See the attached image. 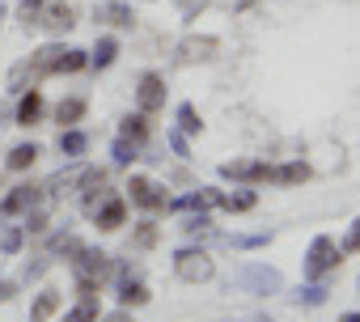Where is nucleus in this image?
Listing matches in <instances>:
<instances>
[{
	"mask_svg": "<svg viewBox=\"0 0 360 322\" xmlns=\"http://www.w3.org/2000/svg\"><path fill=\"white\" fill-rule=\"evenodd\" d=\"M47 267H51V255H43V259H34V263H26V267H22V280L30 284V280H39V276L47 271Z\"/></svg>",
	"mask_w": 360,
	"mask_h": 322,
	"instance_id": "obj_37",
	"label": "nucleus"
},
{
	"mask_svg": "<svg viewBox=\"0 0 360 322\" xmlns=\"http://www.w3.org/2000/svg\"><path fill=\"white\" fill-rule=\"evenodd\" d=\"M119 136H123V140H131V144H144V140L153 136V123H148V115H144V110H131V115H123V123H119Z\"/></svg>",
	"mask_w": 360,
	"mask_h": 322,
	"instance_id": "obj_21",
	"label": "nucleus"
},
{
	"mask_svg": "<svg viewBox=\"0 0 360 322\" xmlns=\"http://www.w3.org/2000/svg\"><path fill=\"white\" fill-rule=\"evenodd\" d=\"M127 200H131L136 208H144L148 217L165 212V204H169L165 187H161L157 179H148V174H131V179H127Z\"/></svg>",
	"mask_w": 360,
	"mask_h": 322,
	"instance_id": "obj_6",
	"label": "nucleus"
},
{
	"mask_svg": "<svg viewBox=\"0 0 360 322\" xmlns=\"http://www.w3.org/2000/svg\"><path fill=\"white\" fill-rule=\"evenodd\" d=\"M217 51H221V39H217V34H187L183 43H178V56H183L187 64H195V60H217Z\"/></svg>",
	"mask_w": 360,
	"mask_h": 322,
	"instance_id": "obj_14",
	"label": "nucleus"
},
{
	"mask_svg": "<svg viewBox=\"0 0 360 322\" xmlns=\"http://www.w3.org/2000/svg\"><path fill=\"white\" fill-rule=\"evenodd\" d=\"M85 110H89V102H85V98H64L51 115H56V123H60V127H77V123L85 119Z\"/></svg>",
	"mask_w": 360,
	"mask_h": 322,
	"instance_id": "obj_27",
	"label": "nucleus"
},
{
	"mask_svg": "<svg viewBox=\"0 0 360 322\" xmlns=\"http://www.w3.org/2000/svg\"><path fill=\"white\" fill-rule=\"evenodd\" d=\"M174 119H178V131H183V136H200V131H204V119H200V110H195L191 102L178 106V110H174Z\"/></svg>",
	"mask_w": 360,
	"mask_h": 322,
	"instance_id": "obj_29",
	"label": "nucleus"
},
{
	"mask_svg": "<svg viewBox=\"0 0 360 322\" xmlns=\"http://www.w3.org/2000/svg\"><path fill=\"white\" fill-rule=\"evenodd\" d=\"M314 179V166H309V161H284V166H276V187H301V183H309Z\"/></svg>",
	"mask_w": 360,
	"mask_h": 322,
	"instance_id": "obj_18",
	"label": "nucleus"
},
{
	"mask_svg": "<svg viewBox=\"0 0 360 322\" xmlns=\"http://www.w3.org/2000/svg\"><path fill=\"white\" fill-rule=\"evenodd\" d=\"M326 297H330L326 280H305V288L292 292V301H297L301 309H318V305H326Z\"/></svg>",
	"mask_w": 360,
	"mask_h": 322,
	"instance_id": "obj_25",
	"label": "nucleus"
},
{
	"mask_svg": "<svg viewBox=\"0 0 360 322\" xmlns=\"http://www.w3.org/2000/svg\"><path fill=\"white\" fill-rule=\"evenodd\" d=\"M221 179L233 183V187H263V183L276 179V166L271 161H225Z\"/></svg>",
	"mask_w": 360,
	"mask_h": 322,
	"instance_id": "obj_7",
	"label": "nucleus"
},
{
	"mask_svg": "<svg viewBox=\"0 0 360 322\" xmlns=\"http://www.w3.org/2000/svg\"><path fill=\"white\" fill-rule=\"evenodd\" d=\"M339 250H343V255H360V217H356V221L347 225V233H343Z\"/></svg>",
	"mask_w": 360,
	"mask_h": 322,
	"instance_id": "obj_36",
	"label": "nucleus"
},
{
	"mask_svg": "<svg viewBox=\"0 0 360 322\" xmlns=\"http://www.w3.org/2000/svg\"><path fill=\"white\" fill-rule=\"evenodd\" d=\"M43 26L56 30V34H64V30L77 26V9L72 5H43Z\"/></svg>",
	"mask_w": 360,
	"mask_h": 322,
	"instance_id": "obj_23",
	"label": "nucleus"
},
{
	"mask_svg": "<svg viewBox=\"0 0 360 322\" xmlns=\"http://www.w3.org/2000/svg\"><path fill=\"white\" fill-rule=\"evenodd\" d=\"M60 309H64V292L60 288H43L34 297V305H30V322H51Z\"/></svg>",
	"mask_w": 360,
	"mask_h": 322,
	"instance_id": "obj_19",
	"label": "nucleus"
},
{
	"mask_svg": "<svg viewBox=\"0 0 360 322\" xmlns=\"http://www.w3.org/2000/svg\"><path fill=\"white\" fill-rule=\"evenodd\" d=\"M174 276L183 284H204L217 276V259L204 246H178L174 250Z\"/></svg>",
	"mask_w": 360,
	"mask_h": 322,
	"instance_id": "obj_3",
	"label": "nucleus"
},
{
	"mask_svg": "<svg viewBox=\"0 0 360 322\" xmlns=\"http://www.w3.org/2000/svg\"><path fill=\"white\" fill-rule=\"evenodd\" d=\"M115 56H119V39H115V34H102V39L94 43V51H89V68L102 72V68L115 64Z\"/></svg>",
	"mask_w": 360,
	"mask_h": 322,
	"instance_id": "obj_26",
	"label": "nucleus"
},
{
	"mask_svg": "<svg viewBox=\"0 0 360 322\" xmlns=\"http://www.w3.org/2000/svg\"><path fill=\"white\" fill-rule=\"evenodd\" d=\"M250 322H276V318H267V314H259V318H250Z\"/></svg>",
	"mask_w": 360,
	"mask_h": 322,
	"instance_id": "obj_40",
	"label": "nucleus"
},
{
	"mask_svg": "<svg viewBox=\"0 0 360 322\" xmlns=\"http://www.w3.org/2000/svg\"><path fill=\"white\" fill-rule=\"evenodd\" d=\"M0 22H5V5H0Z\"/></svg>",
	"mask_w": 360,
	"mask_h": 322,
	"instance_id": "obj_41",
	"label": "nucleus"
},
{
	"mask_svg": "<svg viewBox=\"0 0 360 322\" xmlns=\"http://www.w3.org/2000/svg\"><path fill=\"white\" fill-rule=\"evenodd\" d=\"M77 280H89V284H106L115 276V255H106L102 246H81V255L68 263Z\"/></svg>",
	"mask_w": 360,
	"mask_h": 322,
	"instance_id": "obj_5",
	"label": "nucleus"
},
{
	"mask_svg": "<svg viewBox=\"0 0 360 322\" xmlns=\"http://www.w3.org/2000/svg\"><path fill=\"white\" fill-rule=\"evenodd\" d=\"M115 271H119L115 301H119L123 309H140V305H148V301H153V288L144 284V276H140V263H119V259H115Z\"/></svg>",
	"mask_w": 360,
	"mask_h": 322,
	"instance_id": "obj_4",
	"label": "nucleus"
},
{
	"mask_svg": "<svg viewBox=\"0 0 360 322\" xmlns=\"http://www.w3.org/2000/svg\"><path fill=\"white\" fill-rule=\"evenodd\" d=\"M89 221L98 225V233H119V229L127 225V195L106 191V195L98 200V208L89 212Z\"/></svg>",
	"mask_w": 360,
	"mask_h": 322,
	"instance_id": "obj_9",
	"label": "nucleus"
},
{
	"mask_svg": "<svg viewBox=\"0 0 360 322\" xmlns=\"http://www.w3.org/2000/svg\"><path fill=\"white\" fill-rule=\"evenodd\" d=\"M98 314H102L98 297H77V305H68L60 322H98Z\"/></svg>",
	"mask_w": 360,
	"mask_h": 322,
	"instance_id": "obj_28",
	"label": "nucleus"
},
{
	"mask_svg": "<svg viewBox=\"0 0 360 322\" xmlns=\"http://www.w3.org/2000/svg\"><path fill=\"white\" fill-rule=\"evenodd\" d=\"M217 208H221V212H229V217H242V212H255V208H259V191H255V187H238V191H221V200H217Z\"/></svg>",
	"mask_w": 360,
	"mask_h": 322,
	"instance_id": "obj_16",
	"label": "nucleus"
},
{
	"mask_svg": "<svg viewBox=\"0 0 360 322\" xmlns=\"http://www.w3.org/2000/svg\"><path fill=\"white\" fill-rule=\"evenodd\" d=\"M43 157V144H34V140H26V144H13L9 148V157H5V166L13 170V174H26L34 161Z\"/></svg>",
	"mask_w": 360,
	"mask_h": 322,
	"instance_id": "obj_20",
	"label": "nucleus"
},
{
	"mask_svg": "<svg viewBox=\"0 0 360 322\" xmlns=\"http://www.w3.org/2000/svg\"><path fill=\"white\" fill-rule=\"evenodd\" d=\"M238 284H242L246 292H280V288H284V276H280L276 267H267V263H246V267L238 271Z\"/></svg>",
	"mask_w": 360,
	"mask_h": 322,
	"instance_id": "obj_10",
	"label": "nucleus"
},
{
	"mask_svg": "<svg viewBox=\"0 0 360 322\" xmlns=\"http://www.w3.org/2000/svg\"><path fill=\"white\" fill-rule=\"evenodd\" d=\"M136 153H140V144H131V140H123V136H115V144H110V161L119 170H127L131 161H136Z\"/></svg>",
	"mask_w": 360,
	"mask_h": 322,
	"instance_id": "obj_32",
	"label": "nucleus"
},
{
	"mask_svg": "<svg viewBox=\"0 0 360 322\" xmlns=\"http://www.w3.org/2000/svg\"><path fill=\"white\" fill-rule=\"evenodd\" d=\"M56 148H60V157H64V161H81V157L89 153V136H85L81 127H60Z\"/></svg>",
	"mask_w": 360,
	"mask_h": 322,
	"instance_id": "obj_17",
	"label": "nucleus"
},
{
	"mask_svg": "<svg viewBox=\"0 0 360 322\" xmlns=\"http://www.w3.org/2000/svg\"><path fill=\"white\" fill-rule=\"evenodd\" d=\"M98 322H136V314L119 305V309H110V314H98Z\"/></svg>",
	"mask_w": 360,
	"mask_h": 322,
	"instance_id": "obj_38",
	"label": "nucleus"
},
{
	"mask_svg": "<svg viewBox=\"0 0 360 322\" xmlns=\"http://www.w3.org/2000/svg\"><path fill=\"white\" fill-rule=\"evenodd\" d=\"M94 18L106 22V26H115V30H131L136 26V9L123 5V0H102V5L94 9Z\"/></svg>",
	"mask_w": 360,
	"mask_h": 322,
	"instance_id": "obj_15",
	"label": "nucleus"
},
{
	"mask_svg": "<svg viewBox=\"0 0 360 322\" xmlns=\"http://www.w3.org/2000/svg\"><path fill=\"white\" fill-rule=\"evenodd\" d=\"M187 238H212V212H187V221L178 225Z\"/></svg>",
	"mask_w": 360,
	"mask_h": 322,
	"instance_id": "obj_31",
	"label": "nucleus"
},
{
	"mask_svg": "<svg viewBox=\"0 0 360 322\" xmlns=\"http://www.w3.org/2000/svg\"><path fill=\"white\" fill-rule=\"evenodd\" d=\"M30 64H34V72H39V77H72V72H85V68H89V51L51 43V47L34 51V56H30Z\"/></svg>",
	"mask_w": 360,
	"mask_h": 322,
	"instance_id": "obj_1",
	"label": "nucleus"
},
{
	"mask_svg": "<svg viewBox=\"0 0 360 322\" xmlns=\"http://www.w3.org/2000/svg\"><path fill=\"white\" fill-rule=\"evenodd\" d=\"M225 242L233 250H263V246H271V233H229Z\"/></svg>",
	"mask_w": 360,
	"mask_h": 322,
	"instance_id": "obj_33",
	"label": "nucleus"
},
{
	"mask_svg": "<svg viewBox=\"0 0 360 322\" xmlns=\"http://www.w3.org/2000/svg\"><path fill=\"white\" fill-rule=\"evenodd\" d=\"M339 263H343V250H339V242H335L330 233H318V238L305 246L301 276H305V280H326V276H335V271H339Z\"/></svg>",
	"mask_w": 360,
	"mask_h": 322,
	"instance_id": "obj_2",
	"label": "nucleus"
},
{
	"mask_svg": "<svg viewBox=\"0 0 360 322\" xmlns=\"http://www.w3.org/2000/svg\"><path fill=\"white\" fill-rule=\"evenodd\" d=\"M161 242V225H157V217H144V221H136L131 225V250H153Z\"/></svg>",
	"mask_w": 360,
	"mask_h": 322,
	"instance_id": "obj_22",
	"label": "nucleus"
},
{
	"mask_svg": "<svg viewBox=\"0 0 360 322\" xmlns=\"http://www.w3.org/2000/svg\"><path fill=\"white\" fill-rule=\"evenodd\" d=\"M26 250V229L22 225H5V229H0V255H22Z\"/></svg>",
	"mask_w": 360,
	"mask_h": 322,
	"instance_id": "obj_30",
	"label": "nucleus"
},
{
	"mask_svg": "<svg viewBox=\"0 0 360 322\" xmlns=\"http://www.w3.org/2000/svg\"><path fill=\"white\" fill-rule=\"evenodd\" d=\"M81 246H85V242H81L77 233H64V229L47 238V255H51V259H68V263H72V259L81 255Z\"/></svg>",
	"mask_w": 360,
	"mask_h": 322,
	"instance_id": "obj_24",
	"label": "nucleus"
},
{
	"mask_svg": "<svg viewBox=\"0 0 360 322\" xmlns=\"http://www.w3.org/2000/svg\"><path fill=\"white\" fill-rule=\"evenodd\" d=\"M43 204H47V191H43V187L18 183V187H9L5 200H0V217L13 221V217H26V212H34V208H43Z\"/></svg>",
	"mask_w": 360,
	"mask_h": 322,
	"instance_id": "obj_8",
	"label": "nucleus"
},
{
	"mask_svg": "<svg viewBox=\"0 0 360 322\" xmlns=\"http://www.w3.org/2000/svg\"><path fill=\"white\" fill-rule=\"evenodd\" d=\"M43 115H47V98H43V89H22V98H18V127H34V123H43Z\"/></svg>",
	"mask_w": 360,
	"mask_h": 322,
	"instance_id": "obj_13",
	"label": "nucleus"
},
{
	"mask_svg": "<svg viewBox=\"0 0 360 322\" xmlns=\"http://www.w3.org/2000/svg\"><path fill=\"white\" fill-rule=\"evenodd\" d=\"M165 77L161 72H144L140 77V85H136V106L144 110V115H157V110H165Z\"/></svg>",
	"mask_w": 360,
	"mask_h": 322,
	"instance_id": "obj_12",
	"label": "nucleus"
},
{
	"mask_svg": "<svg viewBox=\"0 0 360 322\" xmlns=\"http://www.w3.org/2000/svg\"><path fill=\"white\" fill-rule=\"evenodd\" d=\"M47 225H51L47 208H34V212H26V217H22V229H26V233H47Z\"/></svg>",
	"mask_w": 360,
	"mask_h": 322,
	"instance_id": "obj_34",
	"label": "nucleus"
},
{
	"mask_svg": "<svg viewBox=\"0 0 360 322\" xmlns=\"http://www.w3.org/2000/svg\"><path fill=\"white\" fill-rule=\"evenodd\" d=\"M165 144L174 148V157H183V161L191 157V144H187V136L178 131V127H169V131H165Z\"/></svg>",
	"mask_w": 360,
	"mask_h": 322,
	"instance_id": "obj_35",
	"label": "nucleus"
},
{
	"mask_svg": "<svg viewBox=\"0 0 360 322\" xmlns=\"http://www.w3.org/2000/svg\"><path fill=\"white\" fill-rule=\"evenodd\" d=\"M217 200H221V187H195V191H187V195H169V204H165V212H212L217 208Z\"/></svg>",
	"mask_w": 360,
	"mask_h": 322,
	"instance_id": "obj_11",
	"label": "nucleus"
},
{
	"mask_svg": "<svg viewBox=\"0 0 360 322\" xmlns=\"http://www.w3.org/2000/svg\"><path fill=\"white\" fill-rule=\"evenodd\" d=\"M339 322H360V309H347V314H339Z\"/></svg>",
	"mask_w": 360,
	"mask_h": 322,
	"instance_id": "obj_39",
	"label": "nucleus"
}]
</instances>
